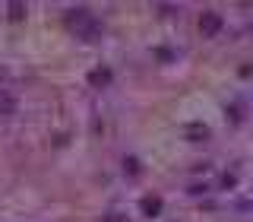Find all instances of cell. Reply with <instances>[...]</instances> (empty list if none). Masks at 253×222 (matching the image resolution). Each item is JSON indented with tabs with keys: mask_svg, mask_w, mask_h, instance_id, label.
<instances>
[{
	"mask_svg": "<svg viewBox=\"0 0 253 222\" xmlns=\"http://www.w3.org/2000/svg\"><path fill=\"white\" fill-rule=\"evenodd\" d=\"M19 111V99L13 89H0V117H13Z\"/></svg>",
	"mask_w": 253,
	"mask_h": 222,
	"instance_id": "obj_5",
	"label": "cell"
},
{
	"mask_svg": "<svg viewBox=\"0 0 253 222\" xmlns=\"http://www.w3.org/2000/svg\"><path fill=\"white\" fill-rule=\"evenodd\" d=\"M228 117H231V124H237V127L244 124V117H247V114H244V105H241V102H231V105H228Z\"/></svg>",
	"mask_w": 253,
	"mask_h": 222,
	"instance_id": "obj_10",
	"label": "cell"
},
{
	"mask_svg": "<svg viewBox=\"0 0 253 222\" xmlns=\"http://www.w3.org/2000/svg\"><path fill=\"white\" fill-rule=\"evenodd\" d=\"M6 13H10V22H22V19H26V13H29V6L26 3H10V6H6Z\"/></svg>",
	"mask_w": 253,
	"mask_h": 222,
	"instance_id": "obj_9",
	"label": "cell"
},
{
	"mask_svg": "<svg viewBox=\"0 0 253 222\" xmlns=\"http://www.w3.org/2000/svg\"><path fill=\"white\" fill-rule=\"evenodd\" d=\"M3 76H6V70H0V79H3Z\"/></svg>",
	"mask_w": 253,
	"mask_h": 222,
	"instance_id": "obj_14",
	"label": "cell"
},
{
	"mask_svg": "<svg viewBox=\"0 0 253 222\" xmlns=\"http://www.w3.org/2000/svg\"><path fill=\"white\" fill-rule=\"evenodd\" d=\"M142 171H146V168H142V159L139 156H124V174L130 181H139Z\"/></svg>",
	"mask_w": 253,
	"mask_h": 222,
	"instance_id": "obj_7",
	"label": "cell"
},
{
	"mask_svg": "<svg viewBox=\"0 0 253 222\" xmlns=\"http://www.w3.org/2000/svg\"><path fill=\"white\" fill-rule=\"evenodd\" d=\"M101 222H130V216H126V213H121V210H111V213H105V216H101Z\"/></svg>",
	"mask_w": 253,
	"mask_h": 222,
	"instance_id": "obj_12",
	"label": "cell"
},
{
	"mask_svg": "<svg viewBox=\"0 0 253 222\" xmlns=\"http://www.w3.org/2000/svg\"><path fill=\"white\" fill-rule=\"evenodd\" d=\"M187 194L190 197H206V194H209V184H206V181H203V184H200V181H193V184L187 187Z\"/></svg>",
	"mask_w": 253,
	"mask_h": 222,
	"instance_id": "obj_11",
	"label": "cell"
},
{
	"mask_svg": "<svg viewBox=\"0 0 253 222\" xmlns=\"http://www.w3.org/2000/svg\"><path fill=\"white\" fill-rule=\"evenodd\" d=\"M187 140L190 143H206V140H209L212 137V130H209V127H206L203 121H193V124H187Z\"/></svg>",
	"mask_w": 253,
	"mask_h": 222,
	"instance_id": "obj_6",
	"label": "cell"
},
{
	"mask_svg": "<svg viewBox=\"0 0 253 222\" xmlns=\"http://www.w3.org/2000/svg\"><path fill=\"white\" fill-rule=\"evenodd\" d=\"M237 184H241V174H237V171H225V174H221V181H218L221 190H234Z\"/></svg>",
	"mask_w": 253,
	"mask_h": 222,
	"instance_id": "obj_8",
	"label": "cell"
},
{
	"mask_svg": "<svg viewBox=\"0 0 253 222\" xmlns=\"http://www.w3.org/2000/svg\"><path fill=\"white\" fill-rule=\"evenodd\" d=\"M85 79H89V86H92V89H108V86L114 83V70L101 63V67L89 70V73H85Z\"/></svg>",
	"mask_w": 253,
	"mask_h": 222,
	"instance_id": "obj_3",
	"label": "cell"
},
{
	"mask_svg": "<svg viewBox=\"0 0 253 222\" xmlns=\"http://www.w3.org/2000/svg\"><path fill=\"white\" fill-rule=\"evenodd\" d=\"M171 222H177V219H171Z\"/></svg>",
	"mask_w": 253,
	"mask_h": 222,
	"instance_id": "obj_15",
	"label": "cell"
},
{
	"mask_svg": "<svg viewBox=\"0 0 253 222\" xmlns=\"http://www.w3.org/2000/svg\"><path fill=\"white\" fill-rule=\"evenodd\" d=\"M155 57L165 60V63H171L174 60V51H168V48H155Z\"/></svg>",
	"mask_w": 253,
	"mask_h": 222,
	"instance_id": "obj_13",
	"label": "cell"
},
{
	"mask_svg": "<svg viewBox=\"0 0 253 222\" xmlns=\"http://www.w3.org/2000/svg\"><path fill=\"white\" fill-rule=\"evenodd\" d=\"M162 210H165V197L162 194H146L139 200V213L146 219H155V216H162Z\"/></svg>",
	"mask_w": 253,
	"mask_h": 222,
	"instance_id": "obj_4",
	"label": "cell"
},
{
	"mask_svg": "<svg viewBox=\"0 0 253 222\" xmlns=\"http://www.w3.org/2000/svg\"><path fill=\"white\" fill-rule=\"evenodd\" d=\"M63 22H67V29L73 32L79 42H98V35H101V22L92 16L89 6H73V10H67Z\"/></svg>",
	"mask_w": 253,
	"mask_h": 222,
	"instance_id": "obj_1",
	"label": "cell"
},
{
	"mask_svg": "<svg viewBox=\"0 0 253 222\" xmlns=\"http://www.w3.org/2000/svg\"><path fill=\"white\" fill-rule=\"evenodd\" d=\"M221 29H225V16H221V13L206 10V13L200 16V32H203V38H218Z\"/></svg>",
	"mask_w": 253,
	"mask_h": 222,
	"instance_id": "obj_2",
	"label": "cell"
}]
</instances>
